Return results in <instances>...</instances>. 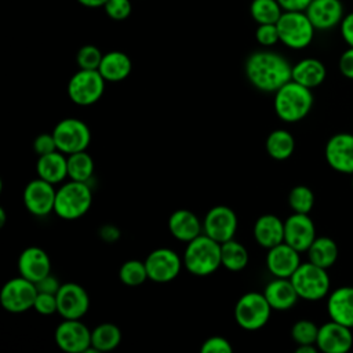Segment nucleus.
Listing matches in <instances>:
<instances>
[{
	"label": "nucleus",
	"mask_w": 353,
	"mask_h": 353,
	"mask_svg": "<svg viewBox=\"0 0 353 353\" xmlns=\"http://www.w3.org/2000/svg\"><path fill=\"white\" fill-rule=\"evenodd\" d=\"M200 352L201 353H232L233 346L226 338L221 335H214L207 338L203 342V345L200 346Z\"/></svg>",
	"instance_id": "42"
},
{
	"label": "nucleus",
	"mask_w": 353,
	"mask_h": 353,
	"mask_svg": "<svg viewBox=\"0 0 353 353\" xmlns=\"http://www.w3.org/2000/svg\"><path fill=\"white\" fill-rule=\"evenodd\" d=\"M106 80L99 70L79 69L68 81L66 92L69 99L79 106L97 103L105 92Z\"/></svg>",
	"instance_id": "8"
},
{
	"label": "nucleus",
	"mask_w": 353,
	"mask_h": 353,
	"mask_svg": "<svg viewBox=\"0 0 353 353\" xmlns=\"http://www.w3.org/2000/svg\"><path fill=\"white\" fill-rule=\"evenodd\" d=\"M250 84L262 92H276L285 83L292 80V66L274 51H255L244 65Z\"/></svg>",
	"instance_id": "1"
},
{
	"label": "nucleus",
	"mask_w": 353,
	"mask_h": 353,
	"mask_svg": "<svg viewBox=\"0 0 353 353\" xmlns=\"http://www.w3.org/2000/svg\"><path fill=\"white\" fill-rule=\"evenodd\" d=\"M168 230L174 239L189 243L203 233V222L193 211L179 208L170 215Z\"/></svg>",
	"instance_id": "22"
},
{
	"label": "nucleus",
	"mask_w": 353,
	"mask_h": 353,
	"mask_svg": "<svg viewBox=\"0 0 353 353\" xmlns=\"http://www.w3.org/2000/svg\"><path fill=\"white\" fill-rule=\"evenodd\" d=\"M265 149L272 159L283 161L292 156L295 150V139L287 130L277 128L266 137Z\"/></svg>",
	"instance_id": "29"
},
{
	"label": "nucleus",
	"mask_w": 353,
	"mask_h": 353,
	"mask_svg": "<svg viewBox=\"0 0 353 353\" xmlns=\"http://www.w3.org/2000/svg\"><path fill=\"white\" fill-rule=\"evenodd\" d=\"M98 232H99V237L106 243H114L120 237V230L114 225H110V223L102 225Z\"/></svg>",
	"instance_id": "47"
},
{
	"label": "nucleus",
	"mask_w": 353,
	"mask_h": 353,
	"mask_svg": "<svg viewBox=\"0 0 353 353\" xmlns=\"http://www.w3.org/2000/svg\"><path fill=\"white\" fill-rule=\"evenodd\" d=\"M94 160L87 150L68 154V178L79 182H88L94 174Z\"/></svg>",
	"instance_id": "33"
},
{
	"label": "nucleus",
	"mask_w": 353,
	"mask_h": 353,
	"mask_svg": "<svg viewBox=\"0 0 353 353\" xmlns=\"http://www.w3.org/2000/svg\"><path fill=\"white\" fill-rule=\"evenodd\" d=\"M319 327L310 320H298L291 327V336L296 345H316Z\"/></svg>",
	"instance_id": "37"
},
{
	"label": "nucleus",
	"mask_w": 353,
	"mask_h": 353,
	"mask_svg": "<svg viewBox=\"0 0 353 353\" xmlns=\"http://www.w3.org/2000/svg\"><path fill=\"white\" fill-rule=\"evenodd\" d=\"M102 58H103V54L97 46L85 44L79 48V51L76 54V63H77L79 69L98 70Z\"/></svg>",
	"instance_id": "38"
},
{
	"label": "nucleus",
	"mask_w": 353,
	"mask_h": 353,
	"mask_svg": "<svg viewBox=\"0 0 353 353\" xmlns=\"http://www.w3.org/2000/svg\"><path fill=\"white\" fill-rule=\"evenodd\" d=\"M307 258L312 263L321 266L324 269L331 268L338 259V245L330 237H316L314 241L307 248Z\"/></svg>",
	"instance_id": "30"
},
{
	"label": "nucleus",
	"mask_w": 353,
	"mask_h": 353,
	"mask_svg": "<svg viewBox=\"0 0 353 353\" xmlns=\"http://www.w3.org/2000/svg\"><path fill=\"white\" fill-rule=\"evenodd\" d=\"M290 279L299 299L314 302L325 298L330 292L331 281L327 269L317 266L310 261L301 263Z\"/></svg>",
	"instance_id": "5"
},
{
	"label": "nucleus",
	"mask_w": 353,
	"mask_h": 353,
	"mask_svg": "<svg viewBox=\"0 0 353 353\" xmlns=\"http://www.w3.org/2000/svg\"><path fill=\"white\" fill-rule=\"evenodd\" d=\"M299 254V251L285 241L269 248L265 259L269 273L274 277L290 279L302 263Z\"/></svg>",
	"instance_id": "19"
},
{
	"label": "nucleus",
	"mask_w": 353,
	"mask_h": 353,
	"mask_svg": "<svg viewBox=\"0 0 353 353\" xmlns=\"http://www.w3.org/2000/svg\"><path fill=\"white\" fill-rule=\"evenodd\" d=\"M263 295L272 309L279 312L290 310L299 299L291 279L284 277H274L272 281H269L263 290Z\"/></svg>",
	"instance_id": "23"
},
{
	"label": "nucleus",
	"mask_w": 353,
	"mask_h": 353,
	"mask_svg": "<svg viewBox=\"0 0 353 353\" xmlns=\"http://www.w3.org/2000/svg\"><path fill=\"white\" fill-rule=\"evenodd\" d=\"M327 312L331 320L353 328V287L343 285L334 290L327 299Z\"/></svg>",
	"instance_id": "24"
},
{
	"label": "nucleus",
	"mask_w": 353,
	"mask_h": 353,
	"mask_svg": "<svg viewBox=\"0 0 353 353\" xmlns=\"http://www.w3.org/2000/svg\"><path fill=\"white\" fill-rule=\"evenodd\" d=\"M52 135L57 142V149L66 156L87 150L91 143L90 127L83 120L76 117L59 120L52 130Z\"/></svg>",
	"instance_id": "9"
},
{
	"label": "nucleus",
	"mask_w": 353,
	"mask_h": 353,
	"mask_svg": "<svg viewBox=\"0 0 353 353\" xmlns=\"http://www.w3.org/2000/svg\"><path fill=\"white\" fill-rule=\"evenodd\" d=\"M316 345L323 353H347L353 346L352 328L331 320L319 327Z\"/></svg>",
	"instance_id": "18"
},
{
	"label": "nucleus",
	"mask_w": 353,
	"mask_h": 353,
	"mask_svg": "<svg viewBox=\"0 0 353 353\" xmlns=\"http://www.w3.org/2000/svg\"><path fill=\"white\" fill-rule=\"evenodd\" d=\"M183 266L194 276H210L222 266L221 244L207 234L201 233L196 239L186 243L183 251Z\"/></svg>",
	"instance_id": "3"
},
{
	"label": "nucleus",
	"mask_w": 353,
	"mask_h": 353,
	"mask_svg": "<svg viewBox=\"0 0 353 353\" xmlns=\"http://www.w3.org/2000/svg\"><path fill=\"white\" fill-rule=\"evenodd\" d=\"M58 314L62 319H83L90 309V295L77 283L61 284L57 292Z\"/></svg>",
	"instance_id": "15"
},
{
	"label": "nucleus",
	"mask_w": 353,
	"mask_h": 353,
	"mask_svg": "<svg viewBox=\"0 0 353 353\" xmlns=\"http://www.w3.org/2000/svg\"><path fill=\"white\" fill-rule=\"evenodd\" d=\"M81 6L88 7V8H98V7H103L106 4L108 0H77Z\"/></svg>",
	"instance_id": "49"
},
{
	"label": "nucleus",
	"mask_w": 353,
	"mask_h": 353,
	"mask_svg": "<svg viewBox=\"0 0 353 353\" xmlns=\"http://www.w3.org/2000/svg\"><path fill=\"white\" fill-rule=\"evenodd\" d=\"M256 41L263 47H272L280 41L276 23H261L255 30Z\"/></svg>",
	"instance_id": "41"
},
{
	"label": "nucleus",
	"mask_w": 353,
	"mask_h": 353,
	"mask_svg": "<svg viewBox=\"0 0 353 353\" xmlns=\"http://www.w3.org/2000/svg\"><path fill=\"white\" fill-rule=\"evenodd\" d=\"M283 11L277 0H252L250 6V14L258 25L277 23Z\"/></svg>",
	"instance_id": "34"
},
{
	"label": "nucleus",
	"mask_w": 353,
	"mask_h": 353,
	"mask_svg": "<svg viewBox=\"0 0 353 353\" xmlns=\"http://www.w3.org/2000/svg\"><path fill=\"white\" fill-rule=\"evenodd\" d=\"M312 90L290 80L274 92V112L285 123H296L305 119L313 106Z\"/></svg>",
	"instance_id": "2"
},
{
	"label": "nucleus",
	"mask_w": 353,
	"mask_h": 353,
	"mask_svg": "<svg viewBox=\"0 0 353 353\" xmlns=\"http://www.w3.org/2000/svg\"><path fill=\"white\" fill-rule=\"evenodd\" d=\"M327 76V69L320 59L303 58L292 66V80L307 87H319Z\"/></svg>",
	"instance_id": "28"
},
{
	"label": "nucleus",
	"mask_w": 353,
	"mask_h": 353,
	"mask_svg": "<svg viewBox=\"0 0 353 353\" xmlns=\"http://www.w3.org/2000/svg\"><path fill=\"white\" fill-rule=\"evenodd\" d=\"M103 8L106 15L114 21L127 19L132 11V6L130 0H108Z\"/></svg>",
	"instance_id": "39"
},
{
	"label": "nucleus",
	"mask_w": 353,
	"mask_h": 353,
	"mask_svg": "<svg viewBox=\"0 0 353 353\" xmlns=\"http://www.w3.org/2000/svg\"><path fill=\"white\" fill-rule=\"evenodd\" d=\"M280 41L292 50L306 48L314 37V26L305 11H283L277 21Z\"/></svg>",
	"instance_id": "7"
},
{
	"label": "nucleus",
	"mask_w": 353,
	"mask_h": 353,
	"mask_svg": "<svg viewBox=\"0 0 353 353\" xmlns=\"http://www.w3.org/2000/svg\"><path fill=\"white\" fill-rule=\"evenodd\" d=\"M34 284H36V288L39 292H48V294H57L61 287L59 280L52 273L47 274L46 277H43L41 280H39Z\"/></svg>",
	"instance_id": "44"
},
{
	"label": "nucleus",
	"mask_w": 353,
	"mask_h": 353,
	"mask_svg": "<svg viewBox=\"0 0 353 353\" xmlns=\"http://www.w3.org/2000/svg\"><path fill=\"white\" fill-rule=\"evenodd\" d=\"M121 342V330L113 323H101L91 330V345L101 352L114 350Z\"/></svg>",
	"instance_id": "32"
},
{
	"label": "nucleus",
	"mask_w": 353,
	"mask_h": 353,
	"mask_svg": "<svg viewBox=\"0 0 353 353\" xmlns=\"http://www.w3.org/2000/svg\"><path fill=\"white\" fill-rule=\"evenodd\" d=\"M352 188H353V172H352Z\"/></svg>",
	"instance_id": "52"
},
{
	"label": "nucleus",
	"mask_w": 353,
	"mask_h": 353,
	"mask_svg": "<svg viewBox=\"0 0 353 353\" xmlns=\"http://www.w3.org/2000/svg\"><path fill=\"white\" fill-rule=\"evenodd\" d=\"M316 237V226L309 214L294 212L284 221V241L296 251H307Z\"/></svg>",
	"instance_id": "17"
},
{
	"label": "nucleus",
	"mask_w": 353,
	"mask_h": 353,
	"mask_svg": "<svg viewBox=\"0 0 353 353\" xmlns=\"http://www.w3.org/2000/svg\"><path fill=\"white\" fill-rule=\"evenodd\" d=\"M237 225V215L230 207L215 205L207 211L203 219V233L222 244L234 239Z\"/></svg>",
	"instance_id": "13"
},
{
	"label": "nucleus",
	"mask_w": 353,
	"mask_h": 353,
	"mask_svg": "<svg viewBox=\"0 0 353 353\" xmlns=\"http://www.w3.org/2000/svg\"><path fill=\"white\" fill-rule=\"evenodd\" d=\"M17 268L18 273L22 277L33 283H37L39 280L51 273V259L43 248L32 245L26 247L19 254Z\"/></svg>",
	"instance_id": "20"
},
{
	"label": "nucleus",
	"mask_w": 353,
	"mask_h": 353,
	"mask_svg": "<svg viewBox=\"0 0 353 353\" xmlns=\"http://www.w3.org/2000/svg\"><path fill=\"white\" fill-rule=\"evenodd\" d=\"M33 309L41 314V316H51L54 313H58V302H57V294H48V292H39L33 303Z\"/></svg>",
	"instance_id": "40"
},
{
	"label": "nucleus",
	"mask_w": 353,
	"mask_h": 353,
	"mask_svg": "<svg viewBox=\"0 0 353 353\" xmlns=\"http://www.w3.org/2000/svg\"><path fill=\"white\" fill-rule=\"evenodd\" d=\"M305 12L316 30H330L345 17L341 0H312Z\"/></svg>",
	"instance_id": "21"
},
{
	"label": "nucleus",
	"mask_w": 353,
	"mask_h": 353,
	"mask_svg": "<svg viewBox=\"0 0 353 353\" xmlns=\"http://www.w3.org/2000/svg\"><path fill=\"white\" fill-rule=\"evenodd\" d=\"M288 205L294 212L309 214L314 205V193L305 185H296L288 193Z\"/></svg>",
	"instance_id": "36"
},
{
	"label": "nucleus",
	"mask_w": 353,
	"mask_h": 353,
	"mask_svg": "<svg viewBox=\"0 0 353 353\" xmlns=\"http://www.w3.org/2000/svg\"><path fill=\"white\" fill-rule=\"evenodd\" d=\"M32 148H33V152H34L37 156H43V154H47V153H51V152L58 150V149H57V142H55V138H54L52 132H51V134H47V132L39 134V135L33 139Z\"/></svg>",
	"instance_id": "43"
},
{
	"label": "nucleus",
	"mask_w": 353,
	"mask_h": 353,
	"mask_svg": "<svg viewBox=\"0 0 353 353\" xmlns=\"http://www.w3.org/2000/svg\"><path fill=\"white\" fill-rule=\"evenodd\" d=\"M91 204L92 192L88 182L69 179L57 189L54 212L65 221H74L84 216Z\"/></svg>",
	"instance_id": "4"
},
{
	"label": "nucleus",
	"mask_w": 353,
	"mask_h": 353,
	"mask_svg": "<svg viewBox=\"0 0 353 353\" xmlns=\"http://www.w3.org/2000/svg\"><path fill=\"white\" fill-rule=\"evenodd\" d=\"M317 350V345H298L295 349L296 353H316Z\"/></svg>",
	"instance_id": "50"
},
{
	"label": "nucleus",
	"mask_w": 353,
	"mask_h": 353,
	"mask_svg": "<svg viewBox=\"0 0 353 353\" xmlns=\"http://www.w3.org/2000/svg\"><path fill=\"white\" fill-rule=\"evenodd\" d=\"M250 255L247 248L232 239L221 244V263L229 272H240L247 268Z\"/></svg>",
	"instance_id": "31"
},
{
	"label": "nucleus",
	"mask_w": 353,
	"mask_h": 353,
	"mask_svg": "<svg viewBox=\"0 0 353 353\" xmlns=\"http://www.w3.org/2000/svg\"><path fill=\"white\" fill-rule=\"evenodd\" d=\"M98 70L106 81L119 83L130 76L132 70V62L130 57L123 51H109L103 54Z\"/></svg>",
	"instance_id": "27"
},
{
	"label": "nucleus",
	"mask_w": 353,
	"mask_h": 353,
	"mask_svg": "<svg viewBox=\"0 0 353 353\" xmlns=\"http://www.w3.org/2000/svg\"><path fill=\"white\" fill-rule=\"evenodd\" d=\"M339 70L346 79L353 80V47H349L342 52L339 58Z\"/></svg>",
	"instance_id": "46"
},
{
	"label": "nucleus",
	"mask_w": 353,
	"mask_h": 353,
	"mask_svg": "<svg viewBox=\"0 0 353 353\" xmlns=\"http://www.w3.org/2000/svg\"><path fill=\"white\" fill-rule=\"evenodd\" d=\"M284 11H305L312 0H277Z\"/></svg>",
	"instance_id": "48"
},
{
	"label": "nucleus",
	"mask_w": 353,
	"mask_h": 353,
	"mask_svg": "<svg viewBox=\"0 0 353 353\" xmlns=\"http://www.w3.org/2000/svg\"><path fill=\"white\" fill-rule=\"evenodd\" d=\"M252 234L258 245L269 250L284 241V221L273 214H263L255 221Z\"/></svg>",
	"instance_id": "25"
},
{
	"label": "nucleus",
	"mask_w": 353,
	"mask_h": 353,
	"mask_svg": "<svg viewBox=\"0 0 353 353\" xmlns=\"http://www.w3.org/2000/svg\"><path fill=\"white\" fill-rule=\"evenodd\" d=\"M339 30H341V36L343 39V41L349 46L353 47V11L346 14L341 23H339Z\"/></svg>",
	"instance_id": "45"
},
{
	"label": "nucleus",
	"mask_w": 353,
	"mask_h": 353,
	"mask_svg": "<svg viewBox=\"0 0 353 353\" xmlns=\"http://www.w3.org/2000/svg\"><path fill=\"white\" fill-rule=\"evenodd\" d=\"M57 189L52 183L34 178L26 183L22 192V201L25 208L34 216H46L54 212Z\"/></svg>",
	"instance_id": "14"
},
{
	"label": "nucleus",
	"mask_w": 353,
	"mask_h": 353,
	"mask_svg": "<svg viewBox=\"0 0 353 353\" xmlns=\"http://www.w3.org/2000/svg\"><path fill=\"white\" fill-rule=\"evenodd\" d=\"M143 262L149 280L154 283H170L175 280L183 266V259L167 247L150 251Z\"/></svg>",
	"instance_id": "11"
},
{
	"label": "nucleus",
	"mask_w": 353,
	"mask_h": 353,
	"mask_svg": "<svg viewBox=\"0 0 353 353\" xmlns=\"http://www.w3.org/2000/svg\"><path fill=\"white\" fill-rule=\"evenodd\" d=\"M54 339L66 353H85L91 346V330L81 319H63L55 328Z\"/></svg>",
	"instance_id": "12"
},
{
	"label": "nucleus",
	"mask_w": 353,
	"mask_h": 353,
	"mask_svg": "<svg viewBox=\"0 0 353 353\" xmlns=\"http://www.w3.org/2000/svg\"><path fill=\"white\" fill-rule=\"evenodd\" d=\"M325 160L328 165L342 174L353 172V134L338 132L325 143Z\"/></svg>",
	"instance_id": "16"
},
{
	"label": "nucleus",
	"mask_w": 353,
	"mask_h": 353,
	"mask_svg": "<svg viewBox=\"0 0 353 353\" xmlns=\"http://www.w3.org/2000/svg\"><path fill=\"white\" fill-rule=\"evenodd\" d=\"M7 222V214H6V210L1 207L0 208V228H3Z\"/></svg>",
	"instance_id": "51"
},
{
	"label": "nucleus",
	"mask_w": 353,
	"mask_h": 353,
	"mask_svg": "<svg viewBox=\"0 0 353 353\" xmlns=\"http://www.w3.org/2000/svg\"><path fill=\"white\" fill-rule=\"evenodd\" d=\"M36 174L52 185L63 182L68 178V156L59 150L39 156Z\"/></svg>",
	"instance_id": "26"
},
{
	"label": "nucleus",
	"mask_w": 353,
	"mask_h": 353,
	"mask_svg": "<svg viewBox=\"0 0 353 353\" xmlns=\"http://www.w3.org/2000/svg\"><path fill=\"white\" fill-rule=\"evenodd\" d=\"M36 296V284L19 274L3 284L0 290V305L6 312L18 314L33 309Z\"/></svg>",
	"instance_id": "10"
},
{
	"label": "nucleus",
	"mask_w": 353,
	"mask_h": 353,
	"mask_svg": "<svg viewBox=\"0 0 353 353\" xmlns=\"http://www.w3.org/2000/svg\"><path fill=\"white\" fill-rule=\"evenodd\" d=\"M119 279L128 287H138L143 284L146 280H149L145 262L139 259L125 261L119 269Z\"/></svg>",
	"instance_id": "35"
},
{
	"label": "nucleus",
	"mask_w": 353,
	"mask_h": 353,
	"mask_svg": "<svg viewBox=\"0 0 353 353\" xmlns=\"http://www.w3.org/2000/svg\"><path fill=\"white\" fill-rule=\"evenodd\" d=\"M272 306L265 298L263 292L250 291L243 294L234 305V320L237 325L247 331H256L268 324Z\"/></svg>",
	"instance_id": "6"
}]
</instances>
